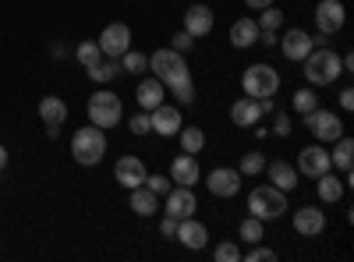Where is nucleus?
<instances>
[{
    "label": "nucleus",
    "mask_w": 354,
    "mask_h": 262,
    "mask_svg": "<svg viewBox=\"0 0 354 262\" xmlns=\"http://www.w3.org/2000/svg\"><path fill=\"white\" fill-rule=\"evenodd\" d=\"M149 71L167 85V93L177 100V106H192V103H195V82H192V71H188L185 53H177V50H170V46L149 53Z\"/></svg>",
    "instance_id": "1"
},
{
    "label": "nucleus",
    "mask_w": 354,
    "mask_h": 262,
    "mask_svg": "<svg viewBox=\"0 0 354 262\" xmlns=\"http://www.w3.org/2000/svg\"><path fill=\"white\" fill-rule=\"evenodd\" d=\"M305 68V78H308V85H333L340 75H344V64H340V53H333L330 46H315L305 61H301Z\"/></svg>",
    "instance_id": "2"
},
{
    "label": "nucleus",
    "mask_w": 354,
    "mask_h": 262,
    "mask_svg": "<svg viewBox=\"0 0 354 262\" xmlns=\"http://www.w3.org/2000/svg\"><path fill=\"white\" fill-rule=\"evenodd\" d=\"M85 113H88V124H96V128L110 131V128H117V124L124 121V103H121V96H117V93L100 89V93L88 96Z\"/></svg>",
    "instance_id": "3"
},
{
    "label": "nucleus",
    "mask_w": 354,
    "mask_h": 262,
    "mask_svg": "<svg viewBox=\"0 0 354 262\" xmlns=\"http://www.w3.org/2000/svg\"><path fill=\"white\" fill-rule=\"evenodd\" d=\"M71 156H75V163H82V167H96V163L106 156V131L96 128V124L78 128L75 138H71Z\"/></svg>",
    "instance_id": "4"
},
{
    "label": "nucleus",
    "mask_w": 354,
    "mask_h": 262,
    "mask_svg": "<svg viewBox=\"0 0 354 262\" xmlns=\"http://www.w3.org/2000/svg\"><path fill=\"white\" fill-rule=\"evenodd\" d=\"M287 209H290V206H287V191H280V188H273V185H259V188H252V195H248V213L259 216L262 223H266V220H280Z\"/></svg>",
    "instance_id": "5"
},
{
    "label": "nucleus",
    "mask_w": 354,
    "mask_h": 262,
    "mask_svg": "<svg viewBox=\"0 0 354 262\" xmlns=\"http://www.w3.org/2000/svg\"><path fill=\"white\" fill-rule=\"evenodd\" d=\"M241 89H245V96H252V100L277 96L280 75H277V68H270V64H252V68L241 75Z\"/></svg>",
    "instance_id": "6"
},
{
    "label": "nucleus",
    "mask_w": 354,
    "mask_h": 262,
    "mask_svg": "<svg viewBox=\"0 0 354 262\" xmlns=\"http://www.w3.org/2000/svg\"><path fill=\"white\" fill-rule=\"evenodd\" d=\"M305 128H308L319 142H337V138L344 135V121L337 118L333 110H322V106H315V110L305 113Z\"/></svg>",
    "instance_id": "7"
},
{
    "label": "nucleus",
    "mask_w": 354,
    "mask_h": 262,
    "mask_svg": "<svg viewBox=\"0 0 354 262\" xmlns=\"http://www.w3.org/2000/svg\"><path fill=\"white\" fill-rule=\"evenodd\" d=\"M96 43H100L103 57H113V61H117V57H121L124 50H131V28H128L124 21H110L103 32H100Z\"/></svg>",
    "instance_id": "8"
},
{
    "label": "nucleus",
    "mask_w": 354,
    "mask_h": 262,
    "mask_svg": "<svg viewBox=\"0 0 354 262\" xmlns=\"http://www.w3.org/2000/svg\"><path fill=\"white\" fill-rule=\"evenodd\" d=\"M205 188H209L216 198H234L241 191V174L238 167H216L205 174Z\"/></svg>",
    "instance_id": "9"
},
{
    "label": "nucleus",
    "mask_w": 354,
    "mask_h": 262,
    "mask_svg": "<svg viewBox=\"0 0 354 262\" xmlns=\"http://www.w3.org/2000/svg\"><path fill=\"white\" fill-rule=\"evenodd\" d=\"M347 21V11L340 0H319V8H315V28H319V36H337L340 28Z\"/></svg>",
    "instance_id": "10"
},
{
    "label": "nucleus",
    "mask_w": 354,
    "mask_h": 262,
    "mask_svg": "<svg viewBox=\"0 0 354 262\" xmlns=\"http://www.w3.org/2000/svg\"><path fill=\"white\" fill-rule=\"evenodd\" d=\"M149 124L160 138H174L177 131H181L185 118H181V106H174V103H160L156 110H149Z\"/></svg>",
    "instance_id": "11"
},
{
    "label": "nucleus",
    "mask_w": 354,
    "mask_h": 262,
    "mask_svg": "<svg viewBox=\"0 0 354 262\" xmlns=\"http://www.w3.org/2000/svg\"><path fill=\"white\" fill-rule=\"evenodd\" d=\"M163 213L177 216V220H185V216H195L198 209V198H195V188H185V185H174L167 195H163Z\"/></svg>",
    "instance_id": "12"
},
{
    "label": "nucleus",
    "mask_w": 354,
    "mask_h": 262,
    "mask_svg": "<svg viewBox=\"0 0 354 262\" xmlns=\"http://www.w3.org/2000/svg\"><path fill=\"white\" fill-rule=\"evenodd\" d=\"M280 50H283V57H287V61L301 64L305 57L315 50V39L305 32V28H287V32H283V39H280Z\"/></svg>",
    "instance_id": "13"
},
{
    "label": "nucleus",
    "mask_w": 354,
    "mask_h": 262,
    "mask_svg": "<svg viewBox=\"0 0 354 262\" xmlns=\"http://www.w3.org/2000/svg\"><path fill=\"white\" fill-rule=\"evenodd\" d=\"M213 25H216V15L209 4H192L185 11V32L192 39H202V36H209L213 32Z\"/></svg>",
    "instance_id": "14"
},
{
    "label": "nucleus",
    "mask_w": 354,
    "mask_h": 262,
    "mask_svg": "<svg viewBox=\"0 0 354 262\" xmlns=\"http://www.w3.org/2000/svg\"><path fill=\"white\" fill-rule=\"evenodd\" d=\"M145 174H149V170H145V163L138 156H121V160L113 163V181L121 185V188H128V191L138 188V185H145Z\"/></svg>",
    "instance_id": "15"
},
{
    "label": "nucleus",
    "mask_w": 354,
    "mask_h": 262,
    "mask_svg": "<svg viewBox=\"0 0 354 262\" xmlns=\"http://www.w3.org/2000/svg\"><path fill=\"white\" fill-rule=\"evenodd\" d=\"M174 241H181V245L192 248V252H202L205 245H209V230H205V223H198L195 216H185V220H177Z\"/></svg>",
    "instance_id": "16"
},
{
    "label": "nucleus",
    "mask_w": 354,
    "mask_h": 262,
    "mask_svg": "<svg viewBox=\"0 0 354 262\" xmlns=\"http://www.w3.org/2000/svg\"><path fill=\"white\" fill-rule=\"evenodd\" d=\"M39 118L46 124V135L57 138V135H61V124L68 121V103L61 96H43L39 100Z\"/></svg>",
    "instance_id": "17"
},
{
    "label": "nucleus",
    "mask_w": 354,
    "mask_h": 262,
    "mask_svg": "<svg viewBox=\"0 0 354 262\" xmlns=\"http://www.w3.org/2000/svg\"><path fill=\"white\" fill-rule=\"evenodd\" d=\"M290 223L301 238H319L322 230H326V213H322L319 206H301V209H294Z\"/></svg>",
    "instance_id": "18"
},
{
    "label": "nucleus",
    "mask_w": 354,
    "mask_h": 262,
    "mask_svg": "<svg viewBox=\"0 0 354 262\" xmlns=\"http://www.w3.org/2000/svg\"><path fill=\"white\" fill-rule=\"evenodd\" d=\"M294 167H298V174H305V178H319V174H326L333 163H330V153L322 149V145H305Z\"/></svg>",
    "instance_id": "19"
},
{
    "label": "nucleus",
    "mask_w": 354,
    "mask_h": 262,
    "mask_svg": "<svg viewBox=\"0 0 354 262\" xmlns=\"http://www.w3.org/2000/svg\"><path fill=\"white\" fill-rule=\"evenodd\" d=\"M170 181L174 185H185V188H195L202 181V167L192 153H181V156H174L170 163Z\"/></svg>",
    "instance_id": "20"
},
{
    "label": "nucleus",
    "mask_w": 354,
    "mask_h": 262,
    "mask_svg": "<svg viewBox=\"0 0 354 262\" xmlns=\"http://www.w3.org/2000/svg\"><path fill=\"white\" fill-rule=\"evenodd\" d=\"M266 174H270L273 188H280V191H294V188H298V181H301L298 167L287 163V160H273V163H266Z\"/></svg>",
    "instance_id": "21"
},
{
    "label": "nucleus",
    "mask_w": 354,
    "mask_h": 262,
    "mask_svg": "<svg viewBox=\"0 0 354 262\" xmlns=\"http://www.w3.org/2000/svg\"><path fill=\"white\" fill-rule=\"evenodd\" d=\"M135 100H138L142 110H156L160 103H167V85H163L156 75H153V78H145V82H138Z\"/></svg>",
    "instance_id": "22"
},
{
    "label": "nucleus",
    "mask_w": 354,
    "mask_h": 262,
    "mask_svg": "<svg viewBox=\"0 0 354 262\" xmlns=\"http://www.w3.org/2000/svg\"><path fill=\"white\" fill-rule=\"evenodd\" d=\"M230 121L238 124V128H255L262 121V110H259V100L252 96H241L238 103L230 106Z\"/></svg>",
    "instance_id": "23"
},
{
    "label": "nucleus",
    "mask_w": 354,
    "mask_h": 262,
    "mask_svg": "<svg viewBox=\"0 0 354 262\" xmlns=\"http://www.w3.org/2000/svg\"><path fill=\"white\" fill-rule=\"evenodd\" d=\"M259 43V25H255V18H238L230 25V46L234 50H248V46H255Z\"/></svg>",
    "instance_id": "24"
},
{
    "label": "nucleus",
    "mask_w": 354,
    "mask_h": 262,
    "mask_svg": "<svg viewBox=\"0 0 354 262\" xmlns=\"http://www.w3.org/2000/svg\"><path fill=\"white\" fill-rule=\"evenodd\" d=\"M319 198L322 202H330V206H333V202H340L344 198V191H347V181L344 178H337V174H333V167L326 170V174H319Z\"/></svg>",
    "instance_id": "25"
},
{
    "label": "nucleus",
    "mask_w": 354,
    "mask_h": 262,
    "mask_svg": "<svg viewBox=\"0 0 354 262\" xmlns=\"http://www.w3.org/2000/svg\"><path fill=\"white\" fill-rule=\"evenodd\" d=\"M330 163H333L337 170H344V181L351 185V163H354V142H351L347 135H340V138L333 142V153H330Z\"/></svg>",
    "instance_id": "26"
},
{
    "label": "nucleus",
    "mask_w": 354,
    "mask_h": 262,
    "mask_svg": "<svg viewBox=\"0 0 354 262\" xmlns=\"http://www.w3.org/2000/svg\"><path fill=\"white\" fill-rule=\"evenodd\" d=\"M128 206L135 209V216H153L160 209V195H153L145 185H138V188H131V202H128Z\"/></svg>",
    "instance_id": "27"
},
{
    "label": "nucleus",
    "mask_w": 354,
    "mask_h": 262,
    "mask_svg": "<svg viewBox=\"0 0 354 262\" xmlns=\"http://www.w3.org/2000/svg\"><path fill=\"white\" fill-rule=\"evenodd\" d=\"M177 138H181V153H202L205 149V131L195 128V124H181V131H177Z\"/></svg>",
    "instance_id": "28"
},
{
    "label": "nucleus",
    "mask_w": 354,
    "mask_h": 262,
    "mask_svg": "<svg viewBox=\"0 0 354 262\" xmlns=\"http://www.w3.org/2000/svg\"><path fill=\"white\" fill-rule=\"evenodd\" d=\"M85 71H88V78H93V82H100V85H110V82H113L117 75H121V64H117L113 57H103L100 64L85 68Z\"/></svg>",
    "instance_id": "29"
},
{
    "label": "nucleus",
    "mask_w": 354,
    "mask_h": 262,
    "mask_svg": "<svg viewBox=\"0 0 354 262\" xmlns=\"http://www.w3.org/2000/svg\"><path fill=\"white\" fill-rule=\"evenodd\" d=\"M255 25L262 28V32H280V28H283V11H280L277 4L262 8V11H259V18H255Z\"/></svg>",
    "instance_id": "30"
},
{
    "label": "nucleus",
    "mask_w": 354,
    "mask_h": 262,
    "mask_svg": "<svg viewBox=\"0 0 354 262\" xmlns=\"http://www.w3.org/2000/svg\"><path fill=\"white\" fill-rule=\"evenodd\" d=\"M121 71H128V75H142V71H149V53L124 50V53H121Z\"/></svg>",
    "instance_id": "31"
},
{
    "label": "nucleus",
    "mask_w": 354,
    "mask_h": 262,
    "mask_svg": "<svg viewBox=\"0 0 354 262\" xmlns=\"http://www.w3.org/2000/svg\"><path fill=\"white\" fill-rule=\"evenodd\" d=\"M75 57H78V64H82V68H93V64H100V61H103V50H100V43H96V39H85V43H78Z\"/></svg>",
    "instance_id": "32"
},
{
    "label": "nucleus",
    "mask_w": 354,
    "mask_h": 262,
    "mask_svg": "<svg viewBox=\"0 0 354 262\" xmlns=\"http://www.w3.org/2000/svg\"><path fill=\"white\" fill-rule=\"evenodd\" d=\"M238 238H241L245 245H259V241H262V220L248 213V216L241 220V227H238Z\"/></svg>",
    "instance_id": "33"
},
{
    "label": "nucleus",
    "mask_w": 354,
    "mask_h": 262,
    "mask_svg": "<svg viewBox=\"0 0 354 262\" xmlns=\"http://www.w3.org/2000/svg\"><path fill=\"white\" fill-rule=\"evenodd\" d=\"M290 106L298 110V113H308V110H315V106H319V93L312 89V85H308V89L301 85V89H298V93L290 96Z\"/></svg>",
    "instance_id": "34"
},
{
    "label": "nucleus",
    "mask_w": 354,
    "mask_h": 262,
    "mask_svg": "<svg viewBox=\"0 0 354 262\" xmlns=\"http://www.w3.org/2000/svg\"><path fill=\"white\" fill-rule=\"evenodd\" d=\"M262 170H266V156H262V153H245L241 163H238L241 178H255V174H262Z\"/></svg>",
    "instance_id": "35"
},
{
    "label": "nucleus",
    "mask_w": 354,
    "mask_h": 262,
    "mask_svg": "<svg viewBox=\"0 0 354 262\" xmlns=\"http://www.w3.org/2000/svg\"><path fill=\"white\" fill-rule=\"evenodd\" d=\"M216 262H241V245H234V241H220L216 252H213Z\"/></svg>",
    "instance_id": "36"
},
{
    "label": "nucleus",
    "mask_w": 354,
    "mask_h": 262,
    "mask_svg": "<svg viewBox=\"0 0 354 262\" xmlns=\"http://www.w3.org/2000/svg\"><path fill=\"white\" fill-rule=\"evenodd\" d=\"M145 188H149L153 195H160V198H163V195L174 188V181H170V178H163V174H145Z\"/></svg>",
    "instance_id": "37"
},
{
    "label": "nucleus",
    "mask_w": 354,
    "mask_h": 262,
    "mask_svg": "<svg viewBox=\"0 0 354 262\" xmlns=\"http://www.w3.org/2000/svg\"><path fill=\"white\" fill-rule=\"evenodd\" d=\"M241 259H248V262H277V252L262 248V245H248V252H241Z\"/></svg>",
    "instance_id": "38"
},
{
    "label": "nucleus",
    "mask_w": 354,
    "mask_h": 262,
    "mask_svg": "<svg viewBox=\"0 0 354 262\" xmlns=\"http://www.w3.org/2000/svg\"><path fill=\"white\" fill-rule=\"evenodd\" d=\"M131 135H149L153 124H149V110H142V113H131V121H128Z\"/></svg>",
    "instance_id": "39"
},
{
    "label": "nucleus",
    "mask_w": 354,
    "mask_h": 262,
    "mask_svg": "<svg viewBox=\"0 0 354 262\" xmlns=\"http://www.w3.org/2000/svg\"><path fill=\"white\" fill-rule=\"evenodd\" d=\"M192 46H195V39L185 32V28H181V32H174V36H170V50H177V53H188Z\"/></svg>",
    "instance_id": "40"
},
{
    "label": "nucleus",
    "mask_w": 354,
    "mask_h": 262,
    "mask_svg": "<svg viewBox=\"0 0 354 262\" xmlns=\"http://www.w3.org/2000/svg\"><path fill=\"white\" fill-rule=\"evenodd\" d=\"M270 135H280V138H287V135H290V118H287V113H277V118H273Z\"/></svg>",
    "instance_id": "41"
},
{
    "label": "nucleus",
    "mask_w": 354,
    "mask_h": 262,
    "mask_svg": "<svg viewBox=\"0 0 354 262\" xmlns=\"http://www.w3.org/2000/svg\"><path fill=\"white\" fill-rule=\"evenodd\" d=\"M160 234H163V238H174V234H177V216L163 213V220H160Z\"/></svg>",
    "instance_id": "42"
},
{
    "label": "nucleus",
    "mask_w": 354,
    "mask_h": 262,
    "mask_svg": "<svg viewBox=\"0 0 354 262\" xmlns=\"http://www.w3.org/2000/svg\"><path fill=\"white\" fill-rule=\"evenodd\" d=\"M340 106H344V110H354V89H344V93H340Z\"/></svg>",
    "instance_id": "43"
},
{
    "label": "nucleus",
    "mask_w": 354,
    "mask_h": 262,
    "mask_svg": "<svg viewBox=\"0 0 354 262\" xmlns=\"http://www.w3.org/2000/svg\"><path fill=\"white\" fill-rule=\"evenodd\" d=\"M270 4H273V0H245L248 11H262V8H270Z\"/></svg>",
    "instance_id": "44"
},
{
    "label": "nucleus",
    "mask_w": 354,
    "mask_h": 262,
    "mask_svg": "<svg viewBox=\"0 0 354 262\" xmlns=\"http://www.w3.org/2000/svg\"><path fill=\"white\" fill-rule=\"evenodd\" d=\"M259 43L262 46H277V32H262V28H259Z\"/></svg>",
    "instance_id": "45"
},
{
    "label": "nucleus",
    "mask_w": 354,
    "mask_h": 262,
    "mask_svg": "<svg viewBox=\"0 0 354 262\" xmlns=\"http://www.w3.org/2000/svg\"><path fill=\"white\" fill-rule=\"evenodd\" d=\"M4 167H8V149L0 145V170H4Z\"/></svg>",
    "instance_id": "46"
}]
</instances>
